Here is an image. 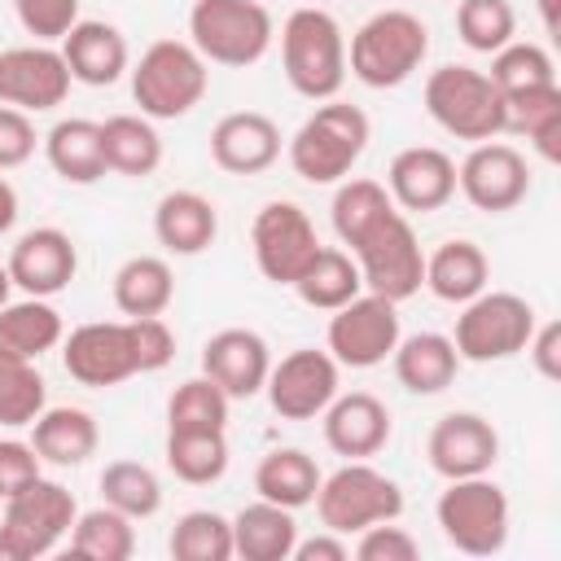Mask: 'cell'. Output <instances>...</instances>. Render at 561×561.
I'll list each match as a JSON object with an SVG mask.
<instances>
[{
    "label": "cell",
    "mask_w": 561,
    "mask_h": 561,
    "mask_svg": "<svg viewBox=\"0 0 561 561\" xmlns=\"http://www.w3.org/2000/svg\"><path fill=\"white\" fill-rule=\"evenodd\" d=\"M101 149L105 167L131 180H145L162 167V136L145 114H110L101 123Z\"/></svg>",
    "instance_id": "31"
},
{
    "label": "cell",
    "mask_w": 561,
    "mask_h": 561,
    "mask_svg": "<svg viewBox=\"0 0 561 561\" xmlns=\"http://www.w3.org/2000/svg\"><path fill=\"white\" fill-rule=\"evenodd\" d=\"M456 188L465 193V202L473 210L504 215V210H513V206L526 202V193H530V167H526V158L513 145L482 140L456 167Z\"/></svg>",
    "instance_id": "15"
},
{
    "label": "cell",
    "mask_w": 561,
    "mask_h": 561,
    "mask_svg": "<svg viewBox=\"0 0 561 561\" xmlns=\"http://www.w3.org/2000/svg\"><path fill=\"white\" fill-rule=\"evenodd\" d=\"M486 280H491V259L482 254L478 241L451 237L434 254H425V285L443 302H469L486 289Z\"/></svg>",
    "instance_id": "29"
},
{
    "label": "cell",
    "mask_w": 561,
    "mask_h": 561,
    "mask_svg": "<svg viewBox=\"0 0 561 561\" xmlns=\"http://www.w3.org/2000/svg\"><path fill=\"white\" fill-rule=\"evenodd\" d=\"M539 4V18H543V31L557 35V0H535Z\"/></svg>",
    "instance_id": "54"
},
{
    "label": "cell",
    "mask_w": 561,
    "mask_h": 561,
    "mask_svg": "<svg viewBox=\"0 0 561 561\" xmlns=\"http://www.w3.org/2000/svg\"><path fill=\"white\" fill-rule=\"evenodd\" d=\"M294 543H298L294 508L259 500L232 517V557L241 561H289Z\"/></svg>",
    "instance_id": "28"
},
{
    "label": "cell",
    "mask_w": 561,
    "mask_h": 561,
    "mask_svg": "<svg viewBox=\"0 0 561 561\" xmlns=\"http://www.w3.org/2000/svg\"><path fill=\"white\" fill-rule=\"evenodd\" d=\"M61 364L79 386L92 390H110L136 377L140 359L131 342V320H92L70 329V337H61Z\"/></svg>",
    "instance_id": "14"
},
{
    "label": "cell",
    "mask_w": 561,
    "mask_h": 561,
    "mask_svg": "<svg viewBox=\"0 0 561 561\" xmlns=\"http://www.w3.org/2000/svg\"><path fill=\"white\" fill-rule=\"evenodd\" d=\"M456 31L473 53H500L517 35V13L508 0H460Z\"/></svg>",
    "instance_id": "45"
},
{
    "label": "cell",
    "mask_w": 561,
    "mask_h": 561,
    "mask_svg": "<svg viewBox=\"0 0 561 561\" xmlns=\"http://www.w3.org/2000/svg\"><path fill=\"white\" fill-rule=\"evenodd\" d=\"M311 504H316L324 530L359 535L373 522H394L403 513V491L394 478H386L368 460H346L342 469L320 478V491Z\"/></svg>",
    "instance_id": "11"
},
{
    "label": "cell",
    "mask_w": 561,
    "mask_h": 561,
    "mask_svg": "<svg viewBox=\"0 0 561 561\" xmlns=\"http://www.w3.org/2000/svg\"><path fill=\"white\" fill-rule=\"evenodd\" d=\"M329 210H333V232H337V241L351 245L364 228H373L386 210H394V202H390L386 184H377V180H346V184H337Z\"/></svg>",
    "instance_id": "44"
},
{
    "label": "cell",
    "mask_w": 561,
    "mask_h": 561,
    "mask_svg": "<svg viewBox=\"0 0 561 561\" xmlns=\"http://www.w3.org/2000/svg\"><path fill=\"white\" fill-rule=\"evenodd\" d=\"M430 53V26L408 9L373 13L346 48V66L368 88H399L408 83Z\"/></svg>",
    "instance_id": "3"
},
{
    "label": "cell",
    "mask_w": 561,
    "mask_h": 561,
    "mask_svg": "<svg viewBox=\"0 0 561 561\" xmlns=\"http://www.w3.org/2000/svg\"><path fill=\"white\" fill-rule=\"evenodd\" d=\"M101 500L118 513H127L131 522H145L162 508V482L149 465L140 460H110L101 469Z\"/></svg>",
    "instance_id": "39"
},
{
    "label": "cell",
    "mask_w": 561,
    "mask_h": 561,
    "mask_svg": "<svg viewBox=\"0 0 561 561\" xmlns=\"http://www.w3.org/2000/svg\"><path fill=\"white\" fill-rule=\"evenodd\" d=\"M13 13L22 31L35 35V44H48L79 22V0H13Z\"/></svg>",
    "instance_id": "46"
},
{
    "label": "cell",
    "mask_w": 561,
    "mask_h": 561,
    "mask_svg": "<svg viewBox=\"0 0 561 561\" xmlns=\"http://www.w3.org/2000/svg\"><path fill=\"white\" fill-rule=\"evenodd\" d=\"M486 79L500 88V96H508V92H526V88L557 83V66H552L548 48H539V44H530V39H508L500 53H491Z\"/></svg>",
    "instance_id": "43"
},
{
    "label": "cell",
    "mask_w": 561,
    "mask_h": 561,
    "mask_svg": "<svg viewBox=\"0 0 561 561\" xmlns=\"http://www.w3.org/2000/svg\"><path fill=\"white\" fill-rule=\"evenodd\" d=\"M337 373H342V364L329 351H316V346L289 351L280 364H272L267 386H263L272 412L285 416V421L320 416L337 394Z\"/></svg>",
    "instance_id": "16"
},
{
    "label": "cell",
    "mask_w": 561,
    "mask_h": 561,
    "mask_svg": "<svg viewBox=\"0 0 561 561\" xmlns=\"http://www.w3.org/2000/svg\"><path fill=\"white\" fill-rule=\"evenodd\" d=\"M430 469L438 478H478L491 473L500 460V434L482 412H447L434 421L425 438Z\"/></svg>",
    "instance_id": "18"
},
{
    "label": "cell",
    "mask_w": 561,
    "mask_h": 561,
    "mask_svg": "<svg viewBox=\"0 0 561 561\" xmlns=\"http://www.w3.org/2000/svg\"><path fill=\"white\" fill-rule=\"evenodd\" d=\"M425 110L430 118L456 136V140H495L504 131V96L486 79V70L473 66H438L425 79Z\"/></svg>",
    "instance_id": "5"
},
{
    "label": "cell",
    "mask_w": 561,
    "mask_h": 561,
    "mask_svg": "<svg viewBox=\"0 0 561 561\" xmlns=\"http://www.w3.org/2000/svg\"><path fill=\"white\" fill-rule=\"evenodd\" d=\"M386 193L399 210L430 215L456 197V162L434 145H408L390 158Z\"/></svg>",
    "instance_id": "19"
},
{
    "label": "cell",
    "mask_w": 561,
    "mask_h": 561,
    "mask_svg": "<svg viewBox=\"0 0 561 561\" xmlns=\"http://www.w3.org/2000/svg\"><path fill=\"white\" fill-rule=\"evenodd\" d=\"M153 237L167 254L193 259V254L210 250V241L219 237V210L210 197H202L193 188H175L153 206Z\"/></svg>",
    "instance_id": "25"
},
{
    "label": "cell",
    "mask_w": 561,
    "mask_h": 561,
    "mask_svg": "<svg viewBox=\"0 0 561 561\" xmlns=\"http://www.w3.org/2000/svg\"><path fill=\"white\" fill-rule=\"evenodd\" d=\"M320 416H324L329 451L346 460H368L390 443V408L368 390H351V394L337 390Z\"/></svg>",
    "instance_id": "22"
},
{
    "label": "cell",
    "mask_w": 561,
    "mask_h": 561,
    "mask_svg": "<svg viewBox=\"0 0 561 561\" xmlns=\"http://www.w3.org/2000/svg\"><path fill=\"white\" fill-rule=\"evenodd\" d=\"M0 504H4V500H0Z\"/></svg>",
    "instance_id": "56"
},
{
    "label": "cell",
    "mask_w": 561,
    "mask_h": 561,
    "mask_svg": "<svg viewBox=\"0 0 561 561\" xmlns=\"http://www.w3.org/2000/svg\"><path fill=\"white\" fill-rule=\"evenodd\" d=\"M175 298L171 263L158 254H136L114 272V307L123 316H162Z\"/></svg>",
    "instance_id": "35"
},
{
    "label": "cell",
    "mask_w": 561,
    "mask_h": 561,
    "mask_svg": "<svg viewBox=\"0 0 561 561\" xmlns=\"http://www.w3.org/2000/svg\"><path fill=\"white\" fill-rule=\"evenodd\" d=\"M131 320V342H136V359L140 373H158L175 359V333L167 329L162 316H127Z\"/></svg>",
    "instance_id": "48"
},
{
    "label": "cell",
    "mask_w": 561,
    "mask_h": 561,
    "mask_svg": "<svg viewBox=\"0 0 561 561\" xmlns=\"http://www.w3.org/2000/svg\"><path fill=\"white\" fill-rule=\"evenodd\" d=\"M394 377L403 390L412 394H443L451 381H456V368H460V355L451 346L447 333H412V337H399L394 351Z\"/></svg>",
    "instance_id": "26"
},
{
    "label": "cell",
    "mask_w": 561,
    "mask_h": 561,
    "mask_svg": "<svg viewBox=\"0 0 561 561\" xmlns=\"http://www.w3.org/2000/svg\"><path fill=\"white\" fill-rule=\"evenodd\" d=\"M4 267H9V280H13L22 294H31V298H53V294H61V289L75 280V272H79V250H75L70 232H61V228H31V232H22V237L13 241Z\"/></svg>",
    "instance_id": "20"
},
{
    "label": "cell",
    "mask_w": 561,
    "mask_h": 561,
    "mask_svg": "<svg viewBox=\"0 0 561 561\" xmlns=\"http://www.w3.org/2000/svg\"><path fill=\"white\" fill-rule=\"evenodd\" d=\"M535 324H539V320H535V307H530L522 294H508V289H482L478 298L460 302L451 346H456V355L469 359V364L513 359V355L526 351Z\"/></svg>",
    "instance_id": "9"
},
{
    "label": "cell",
    "mask_w": 561,
    "mask_h": 561,
    "mask_svg": "<svg viewBox=\"0 0 561 561\" xmlns=\"http://www.w3.org/2000/svg\"><path fill=\"white\" fill-rule=\"evenodd\" d=\"M75 517H79L75 495L61 482L39 473L31 486H22L18 495H9L0 504V561L48 557L57 548V539L70 535Z\"/></svg>",
    "instance_id": "7"
},
{
    "label": "cell",
    "mask_w": 561,
    "mask_h": 561,
    "mask_svg": "<svg viewBox=\"0 0 561 561\" xmlns=\"http://www.w3.org/2000/svg\"><path fill=\"white\" fill-rule=\"evenodd\" d=\"M13 224H18V193H13V184L0 175V237H4Z\"/></svg>",
    "instance_id": "53"
},
{
    "label": "cell",
    "mask_w": 561,
    "mask_h": 561,
    "mask_svg": "<svg viewBox=\"0 0 561 561\" xmlns=\"http://www.w3.org/2000/svg\"><path fill=\"white\" fill-rule=\"evenodd\" d=\"M210 88L206 57L184 39H153L131 66V101L145 118H184Z\"/></svg>",
    "instance_id": "4"
},
{
    "label": "cell",
    "mask_w": 561,
    "mask_h": 561,
    "mask_svg": "<svg viewBox=\"0 0 561 561\" xmlns=\"http://www.w3.org/2000/svg\"><path fill=\"white\" fill-rule=\"evenodd\" d=\"M167 469L188 486H210L228 473L224 430H167Z\"/></svg>",
    "instance_id": "37"
},
{
    "label": "cell",
    "mask_w": 561,
    "mask_h": 561,
    "mask_svg": "<svg viewBox=\"0 0 561 561\" xmlns=\"http://www.w3.org/2000/svg\"><path fill=\"white\" fill-rule=\"evenodd\" d=\"M526 355H530V364L543 381H561V324L557 320L535 324V333L526 342Z\"/></svg>",
    "instance_id": "51"
},
{
    "label": "cell",
    "mask_w": 561,
    "mask_h": 561,
    "mask_svg": "<svg viewBox=\"0 0 561 561\" xmlns=\"http://www.w3.org/2000/svg\"><path fill=\"white\" fill-rule=\"evenodd\" d=\"M70 552L88 561H127L136 552V526L127 513L101 504L75 517L70 526Z\"/></svg>",
    "instance_id": "38"
},
{
    "label": "cell",
    "mask_w": 561,
    "mask_h": 561,
    "mask_svg": "<svg viewBox=\"0 0 561 561\" xmlns=\"http://www.w3.org/2000/svg\"><path fill=\"white\" fill-rule=\"evenodd\" d=\"M66 337L61 311L48 298H22V302H4L0 307V346L26 359H39L44 351H53Z\"/></svg>",
    "instance_id": "36"
},
{
    "label": "cell",
    "mask_w": 561,
    "mask_h": 561,
    "mask_svg": "<svg viewBox=\"0 0 561 561\" xmlns=\"http://www.w3.org/2000/svg\"><path fill=\"white\" fill-rule=\"evenodd\" d=\"M443 539L465 557H495L508 543V495L486 473L451 478L434 504Z\"/></svg>",
    "instance_id": "10"
},
{
    "label": "cell",
    "mask_w": 561,
    "mask_h": 561,
    "mask_svg": "<svg viewBox=\"0 0 561 561\" xmlns=\"http://www.w3.org/2000/svg\"><path fill=\"white\" fill-rule=\"evenodd\" d=\"M276 39V22L259 0H193L188 44L215 66H254Z\"/></svg>",
    "instance_id": "6"
},
{
    "label": "cell",
    "mask_w": 561,
    "mask_h": 561,
    "mask_svg": "<svg viewBox=\"0 0 561 561\" xmlns=\"http://www.w3.org/2000/svg\"><path fill=\"white\" fill-rule=\"evenodd\" d=\"M320 478V465L302 447H272L254 469V491L259 500H272L280 508H302L316 500Z\"/></svg>",
    "instance_id": "33"
},
{
    "label": "cell",
    "mask_w": 561,
    "mask_h": 561,
    "mask_svg": "<svg viewBox=\"0 0 561 561\" xmlns=\"http://www.w3.org/2000/svg\"><path fill=\"white\" fill-rule=\"evenodd\" d=\"M228 394L202 373L175 386L167 399V430H228Z\"/></svg>",
    "instance_id": "42"
},
{
    "label": "cell",
    "mask_w": 561,
    "mask_h": 561,
    "mask_svg": "<svg viewBox=\"0 0 561 561\" xmlns=\"http://www.w3.org/2000/svg\"><path fill=\"white\" fill-rule=\"evenodd\" d=\"M202 373L228 399H254L267 386L272 351H267L263 333H254V329H219L202 346Z\"/></svg>",
    "instance_id": "21"
},
{
    "label": "cell",
    "mask_w": 561,
    "mask_h": 561,
    "mask_svg": "<svg viewBox=\"0 0 561 561\" xmlns=\"http://www.w3.org/2000/svg\"><path fill=\"white\" fill-rule=\"evenodd\" d=\"M289 557H294V561H346V557H351V548H346V539H342V535L324 530V535L298 539Z\"/></svg>",
    "instance_id": "52"
},
{
    "label": "cell",
    "mask_w": 561,
    "mask_h": 561,
    "mask_svg": "<svg viewBox=\"0 0 561 561\" xmlns=\"http://www.w3.org/2000/svg\"><path fill=\"white\" fill-rule=\"evenodd\" d=\"M210 158L228 175H259L280 158V127L259 110H232L210 131Z\"/></svg>",
    "instance_id": "23"
},
{
    "label": "cell",
    "mask_w": 561,
    "mask_h": 561,
    "mask_svg": "<svg viewBox=\"0 0 561 561\" xmlns=\"http://www.w3.org/2000/svg\"><path fill=\"white\" fill-rule=\"evenodd\" d=\"M167 548L175 561H228L232 557V522L215 508H193L171 526Z\"/></svg>",
    "instance_id": "41"
},
{
    "label": "cell",
    "mask_w": 561,
    "mask_h": 561,
    "mask_svg": "<svg viewBox=\"0 0 561 561\" xmlns=\"http://www.w3.org/2000/svg\"><path fill=\"white\" fill-rule=\"evenodd\" d=\"M96 443H101V430L83 408H44L31 421V447L44 465L75 469L96 451Z\"/></svg>",
    "instance_id": "27"
},
{
    "label": "cell",
    "mask_w": 561,
    "mask_h": 561,
    "mask_svg": "<svg viewBox=\"0 0 561 561\" xmlns=\"http://www.w3.org/2000/svg\"><path fill=\"white\" fill-rule=\"evenodd\" d=\"M39 456L31 443H18V438H0V500L18 495L22 486H31L39 478Z\"/></svg>",
    "instance_id": "50"
},
{
    "label": "cell",
    "mask_w": 561,
    "mask_h": 561,
    "mask_svg": "<svg viewBox=\"0 0 561 561\" xmlns=\"http://www.w3.org/2000/svg\"><path fill=\"white\" fill-rule=\"evenodd\" d=\"M70 70L61 48L48 44H22V48H4L0 53V105L39 114V110H57L70 92Z\"/></svg>",
    "instance_id": "17"
},
{
    "label": "cell",
    "mask_w": 561,
    "mask_h": 561,
    "mask_svg": "<svg viewBox=\"0 0 561 561\" xmlns=\"http://www.w3.org/2000/svg\"><path fill=\"white\" fill-rule=\"evenodd\" d=\"M504 131L526 136L543 162H557L561 158V88L543 83V88L508 92L504 96Z\"/></svg>",
    "instance_id": "32"
},
{
    "label": "cell",
    "mask_w": 561,
    "mask_h": 561,
    "mask_svg": "<svg viewBox=\"0 0 561 561\" xmlns=\"http://www.w3.org/2000/svg\"><path fill=\"white\" fill-rule=\"evenodd\" d=\"M368 149V114L351 101H324L289 136V167L307 184H337Z\"/></svg>",
    "instance_id": "2"
},
{
    "label": "cell",
    "mask_w": 561,
    "mask_h": 561,
    "mask_svg": "<svg viewBox=\"0 0 561 561\" xmlns=\"http://www.w3.org/2000/svg\"><path fill=\"white\" fill-rule=\"evenodd\" d=\"M35 123L26 110H13V105H0V171L9 167H22L31 153H35Z\"/></svg>",
    "instance_id": "49"
},
{
    "label": "cell",
    "mask_w": 561,
    "mask_h": 561,
    "mask_svg": "<svg viewBox=\"0 0 561 561\" xmlns=\"http://www.w3.org/2000/svg\"><path fill=\"white\" fill-rule=\"evenodd\" d=\"M416 552H421V543L403 526H394V522L364 526L359 530V543H355V557L359 561H416Z\"/></svg>",
    "instance_id": "47"
},
{
    "label": "cell",
    "mask_w": 561,
    "mask_h": 561,
    "mask_svg": "<svg viewBox=\"0 0 561 561\" xmlns=\"http://www.w3.org/2000/svg\"><path fill=\"white\" fill-rule=\"evenodd\" d=\"M250 245H254V263L272 285H294L302 276V267L316 259L320 237L311 215L298 202H267L254 215L250 228Z\"/></svg>",
    "instance_id": "13"
},
{
    "label": "cell",
    "mask_w": 561,
    "mask_h": 561,
    "mask_svg": "<svg viewBox=\"0 0 561 561\" xmlns=\"http://www.w3.org/2000/svg\"><path fill=\"white\" fill-rule=\"evenodd\" d=\"M44 158L66 184H96L110 171L105 149H101V123H92V118L53 123L44 136Z\"/></svg>",
    "instance_id": "30"
},
{
    "label": "cell",
    "mask_w": 561,
    "mask_h": 561,
    "mask_svg": "<svg viewBox=\"0 0 561 561\" xmlns=\"http://www.w3.org/2000/svg\"><path fill=\"white\" fill-rule=\"evenodd\" d=\"M346 250L359 263L368 294L403 302L425 285V254H421V241H416V232L399 206L386 210L373 228H364Z\"/></svg>",
    "instance_id": "8"
},
{
    "label": "cell",
    "mask_w": 561,
    "mask_h": 561,
    "mask_svg": "<svg viewBox=\"0 0 561 561\" xmlns=\"http://www.w3.org/2000/svg\"><path fill=\"white\" fill-rule=\"evenodd\" d=\"M48 408V386L35 359L0 346V425H31Z\"/></svg>",
    "instance_id": "40"
},
{
    "label": "cell",
    "mask_w": 561,
    "mask_h": 561,
    "mask_svg": "<svg viewBox=\"0 0 561 561\" xmlns=\"http://www.w3.org/2000/svg\"><path fill=\"white\" fill-rule=\"evenodd\" d=\"M61 57H66L70 79L75 83H88V88H110L131 66V53H127L123 31L110 26V22H101V18H79L61 35Z\"/></svg>",
    "instance_id": "24"
},
{
    "label": "cell",
    "mask_w": 561,
    "mask_h": 561,
    "mask_svg": "<svg viewBox=\"0 0 561 561\" xmlns=\"http://www.w3.org/2000/svg\"><path fill=\"white\" fill-rule=\"evenodd\" d=\"M289 289H298V298L307 307H316V311H337L342 302H351L355 294H364V276H359V263L351 259V250L320 245L316 259L302 267V276Z\"/></svg>",
    "instance_id": "34"
},
{
    "label": "cell",
    "mask_w": 561,
    "mask_h": 561,
    "mask_svg": "<svg viewBox=\"0 0 561 561\" xmlns=\"http://www.w3.org/2000/svg\"><path fill=\"white\" fill-rule=\"evenodd\" d=\"M9 289H13V280H9V267L0 263V307L9 302Z\"/></svg>",
    "instance_id": "55"
},
{
    "label": "cell",
    "mask_w": 561,
    "mask_h": 561,
    "mask_svg": "<svg viewBox=\"0 0 561 561\" xmlns=\"http://www.w3.org/2000/svg\"><path fill=\"white\" fill-rule=\"evenodd\" d=\"M280 66L298 96L333 101L346 83V35L329 9H294L280 26Z\"/></svg>",
    "instance_id": "1"
},
{
    "label": "cell",
    "mask_w": 561,
    "mask_h": 561,
    "mask_svg": "<svg viewBox=\"0 0 561 561\" xmlns=\"http://www.w3.org/2000/svg\"><path fill=\"white\" fill-rule=\"evenodd\" d=\"M329 355L342 368H377L390 359L394 342H399V302L381 298V294H355L351 302H342L329 316Z\"/></svg>",
    "instance_id": "12"
}]
</instances>
